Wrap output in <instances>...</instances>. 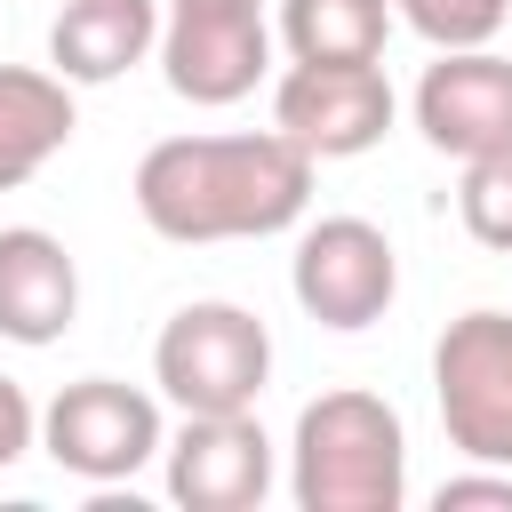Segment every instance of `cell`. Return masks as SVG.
Wrapping results in <instances>:
<instances>
[{
    "label": "cell",
    "mask_w": 512,
    "mask_h": 512,
    "mask_svg": "<svg viewBox=\"0 0 512 512\" xmlns=\"http://www.w3.org/2000/svg\"><path fill=\"white\" fill-rule=\"evenodd\" d=\"M312 152L288 128H240V136H160L136 160V216L176 240V248H208V240H272L288 224H304L312 208Z\"/></svg>",
    "instance_id": "6da1fadb"
},
{
    "label": "cell",
    "mask_w": 512,
    "mask_h": 512,
    "mask_svg": "<svg viewBox=\"0 0 512 512\" xmlns=\"http://www.w3.org/2000/svg\"><path fill=\"white\" fill-rule=\"evenodd\" d=\"M288 496L296 512H400L408 496V432L400 408L376 392H320L296 408L288 440Z\"/></svg>",
    "instance_id": "7a4b0ae2"
},
{
    "label": "cell",
    "mask_w": 512,
    "mask_h": 512,
    "mask_svg": "<svg viewBox=\"0 0 512 512\" xmlns=\"http://www.w3.org/2000/svg\"><path fill=\"white\" fill-rule=\"evenodd\" d=\"M152 384L184 416H240L272 384V328L248 304L200 296V304L168 312V328L152 336Z\"/></svg>",
    "instance_id": "3957f363"
},
{
    "label": "cell",
    "mask_w": 512,
    "mask_h": 512,
    "mask_svg": "<svg viewBox=\"0 0 512 512\" xmlns=\"http://www.w3.org/2000/svg\"><path fill=\"white\" fill-rule=\"evenodd\" d=\"M432 400L464 464L512 472V312H456L432 344Z\"/></svg>",
    "instance_id": "277c9868"
},
{
    "label": "cell",
    "mask_w": 512,
    "mask_h": 512,
    "mask_svg": "<svg viewBox=\"0 0 512 512\" xmlns=\"http://www.w3.org/2000/svg\"><path fill=\"white\" fill-rule=\"evenodd\" d=\"M40 448L56 472H72L88 488H120L168 448V424H160L152 392L120 384V376H80L40 408Z\"/></svg>",
    "instance_id": "5b68a950"
},
{
    "label": "cell",
    "mask_w": 512,
    "mask_h": 512,
    "mask_svg": "<svg viewBox=\"0 0 512 512\" xmlns=\"http://www.w3.org/2000/svg\"><path fill=\"white\" fill-rule=\"evenodd\" d=\"M288 288L304 304V320L336 328V336H360L392 312L400 296V256L384 240V224L368 216H320L296 232V256H288Z\"/></svg>",
    "instance_id": "8992f818"
},
{
    "label": "cell",
    "mask_w": 512,
    "mask_h": 512,
    "mask_svg": "<svg viewBox=\"0 0 512 512\" xmlns=\"http://www.w3.org/2000/svg\"><path fill=\"white\" fill-rule=\"evenodd\" d=\"M400 96L384 64H288L272 88V128H288L312 160H360L384 144Z\"/></svg>",
    "instance_id": "52a82bcc"
},
{
    "label": "cell",
    "mask_w": 512,
    "mask_h": 512,
    "mask_svg": "<svg viewBox=\"0 0 512 512\" xmlns=\"http://www.w3.org/2000/svg\"><path fill=\"white\" fill-rule=\"evenodd\" d=\"M160 72L184 104H240L272 72L264 8H168L160 24Z\"/></svg>",
    "instance_id": "ba28073f"
},
{
    "label": "cell",
    "mask_w": 512,
    "mask_h": 512,
    "mask_svg": "<svg viewBox=\"0 0 512 512\" xmlns=\"http://www.w3.org/2000/svg\"><path fill=\"white\" fill-rule=\"evenodd\" d=\"M160 464H168V496L184 512H256L272 496V440H264L256 408L184 416L176 440L160 448Z\"/></svg>",
    "instance_id": "9c48e42d"
},
{
    "label": "cell",
    "mask_w": 512,
    "mask_h": 512,
    "mask_svg": "<svg viewBox=\"0 0 512 512\" xmlns=\"http://www.w3.org/2000/svg\"><path fill=\"white\" fill-rule=\"evenodd\" d=\"M416 128L448 160H488L512 144V64L496 48H440L416 80Z\"/></svg>",
    "instance_id": "30bf717a"
},
{
    "label": "cell",
    "mask_w": 512,
    "mask_h": 512,
    "mask_svg": "<svg viewBox=\"0 0 512 512\" xmlns=\"http://www.w3.org/2000/svg\"><path fill=\"white\" fill-rule=\"evenodd\" d=\"M80 320V264L56 232L40 224H8L0 232V336L40 352Z\"/></svg>",
    "instance_id": "8fae6325"
},
{
    "label": "cell",
    "mask_w": 512,
    "mask_h": 512,
    "mask_svg": "<svg viewBox=\"0 0 512 512\" xmlns=\"http://www.w3.org/2000/svg\"><path fill=\"white\" fill-rule=\"evenodd\" d=\"M160 0H64V16L48 24V64L72 88H104L128 64L160 56Z\"/></svg>",
    "instance_id": "7c38bea8"
},
{
    "label": "cell",
    "mask_w": 512,
    "mask_h": 512,
    "mask_svg": "<svg viewBox=\"0 0 512 512\" xmlns=\"http://www.w3.org/2000/svg\"><path fill=\"white\" fill-rule=\"evenodd\" d=\"M72 144V80L56 64H0V192L32 184Z\"/></svg>",
    "instance_id": "4fadbf2b"
},
{
    "label": "cell",
    "mask_w": 512,
    "mask_h": 512,
    "mask_svg": "<svg viewBox=\"0 0 512 512\" xmlns=\"http://www.w3.org/2000/svg\"><path fill=\"white\" fill-rule=\"evenodd\" d=\"M280 40L296 64H384L392 0H280Z\"/></svg>",
    "instance_id": "5bb4252c"
},
{
    "label": "cell",
    "mask_w": 512,
    "mask_h": 512,
    "mask_svg": "<svg viewBox=\"0 0 512 512\" xmlns=\"http://www.w3.org/2000/svg\"><path fill=\"white\" fill-rule=\"evenodd\" d=\"M456 216L480 248L512 256V144L488 152V160H464V184H456Z\"/></svg>",
    "instance_id": "9a60e30c"
},
{
    "label": "cell",
    "mask_w": 512,
    "mask_h": 512,
    "mask_svg": "<svg viewBox=\"0 0 512 512\" xmlns=\"http://www.w3.org/2000/svg\"><path fill=\"white\" fill-rule=\"evenodd\" d=\"M392 16L432 48H488L512 24V0H392Z\"/></svg>",
    "instance_id": "2e32d148"
},
{
    "label": "cell",
    "mask_w": 512,
    "mask_h": 512,
    "mask_svg": "<svg viewBox=\"0 0 512 512\" xmlns=\"http://www.w3.org/2000/svg\"><path fill=\"white\" fill-rule=\"evenodd\" d=\"M432 504H440V512H464V504H496V512H512V472H504V464H472V472L440 480Z\"/></svg>",
    "instance_id": "e0dca14e"
},
{
    "label": "cell",
    "mask_w": 512,
    "mask_h": 512,
    "mask_svg": "<svg viewBox=\"0 0 512 512\" xmlns=\"http://www.w3.org/2000/svg\"><path fill=\"white\" fill-rule=\"evenodd\" d=\"M32 448H40V408L24 400L16 376H0V472H8L16 456H32Z\"/></svg>",
    "instance_id": "ac0fdd59"
},
{
    "label": "cell",
    "mask_w": 512,
    "mask_h": 512,
    "mask_svg": "<svg viewBox=\"0 0 512 512\" xmlns=\"http://www.w3.org/2000/svg\"><path fill=\"white\" fill-rule=\"evenodd\" d=\"M168 8H264V0H168Z\"/></svg>",
    "instance_id": "d6986e66"
}]
</instances>
